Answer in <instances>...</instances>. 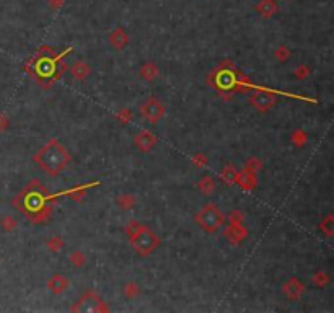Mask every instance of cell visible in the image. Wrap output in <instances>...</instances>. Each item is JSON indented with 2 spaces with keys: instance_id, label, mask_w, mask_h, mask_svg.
<instances>
[{
  "instance_id": "cell-6",
  "label": "cell",
  "mask_w": 334,
  "mask_h": 313,
  "mask_svg": "<svg viewBox=\"0 0 334 313\" xmlns=\"http://www.w3.org/2000/svg\"><path fill=\"white\" fill-rule=\"evenodd\" d=\"M20 198H23V209L26 214L34 212V216H31L33 219L36 217V214L41 212L44 209V198L38 193V191H24Z\"/></svg>"
},
{
  "instance_id": "cell-2",
  "label": "cell",
  "mask_w": 334,
  "mask_h": 313,
  "mask_svg": "<svg viewBox=\"0 0 334 313\" xmlns=\"http://www.w3.org/2000/svg\"><path fill=\"white\" fill-rule=\"evenodd\" d=\"M129 240H131V245L134 247V250L142 256L150 255L152 251L160 245V238L157 237V233L142 224L139 229L129 237Z\"/></svg>"
},
{
  "instance_id": "cell-8",
  "label": "cell",
  "mask_w": 334,
  "mask_h": 313,
  "mask_svg": "<svg viewBox=\"0 0 334 313\" xmlns=\"http://www.w3.org/2000/svg\"><path fill=\"white\" fill-rule=\"evenodd\" d=\"M251 104L259 111H268L274 104V95L268 93V91H256L251 95Z\"/></svg>"
},
{
  "instance_id": "cell-14",
  "label": "cell",
  "mask_w": 334,
  "mask_h": 313,
  "mask_svg": "<svg viewBox=\"0 0 334 313\" xmlns=\"http://www.w3.org/2000/svg\"><path fill=\"white\" fill-rule=\"evenodd\" d=\"M72 75L77 78V80H85L86 77H88L90 73V65L86 62H82V60H78V62H75L72 65Z\"/></svg>"
},
{
  "instance_id": "cell-25",
  "label": "cell",
  "mask_w": 334,
  "mask_h": 313,
  "mask_svg": "<svg viewBox=\"0 0 334 313\" xmlns=\"http://www.w3.org/2000/svg\"><path fill=\"white\" fill-rule=\"evenodd\" d=\"M233 83V78H232V75H228V73H222L220 75V85L222 87H230V85Z\"/></svg>"
},
{
  "instance_id": "cell-28",
  "label": "cell",
  "mask_w": 334,
  "mask_h": 313,
  "mask_svg": "<svg viewBox=\"0 0 334 313\" xmlns=\"http://www.w3.org/2000/svg\"><path fill=\"white\" fill-rule=\"evenodd\" d=\"M7 124H8V121L5 119V116H0V131H2V129L7 126Z\"/></svg>"
},
{
  "instance_id": "cell-11",
  "label": "cell",
  "mask_w": 334,
  "mask_h": 313,
  "mask_svg": "<svg viewBox=\"0 0 334 313\" xmlns=\"http://www.w3.org/2000/svg\"><path fill=\"white\" fill-rule=\"evenodd\" d=\"M47 287L54 294H62L69 287V281L62 274H52V278L47 281Z\"/></svg>"
},
{
  "instance_id": "cell-15",
  "label": "cell",
  "mask_w": 334,
  "mask_h": 313,
  "mask_svg": "<svg viewBox=\"0 0 334 313\" xmlns=\"http://www.w3.org/2000/svg\"><path fill=\"white\" fill-rule=\"evenodd\" d=\"M140 75L145 78L147 82H152L155 80L157 75H158V67L155 64H145L144 67H142L140 70Z\"/></svg>"
},
{
  "instance_id": "cell-23",
  "label": "cell",
  "mask_w": 334,
  "mask_h": 313,
  "mask_svg": "<svg viewBox=\"0 0 334 313\" xmlns=\"http://www.w3.org/2000/svg\"><path fill=\"white\" fill-rule=\"evenodd\" d=\"M222 176H224V180H225L227 183H232V181H235V176H237V171H235L233 167H227L224 171H222Z\"/></svg>"
},
{
  "instance_id": "cell-27",
  "label": "cell",
  "mask_w": 334,
  "mask_h": 313,
  "mask_svg": "<svg viewBox=\"0 0 334 313\" xmlns=\"http://www.w3.org/2000/svg\"><path fill=\"white\" fill-rule=\"evenodd\" d=\"M259 167V163L255 160V158H251V160L248 162V170H251V171H256V168Z\"/></svg>"
},
{
  "instance_id": "cell-18",
  "label": "cell",
  "mask_w": 334,
  "mask_h": 313,
  "mask_svg": "<svg viewBox=\"0 0 334 313\" xmlns=\"http://www.w3.org/2000/svg\"><path fill=\"white\" fill-rule=\"evenodd\" d=\"M0 224H2V229L5 232H11L16 229V219L13 216H3L2 220H0Z\"/></svg>"
},
{
  "instance_id": "cell-16",
  "label": "cell",
  "mask_w": 334,
  "mask_h": 313,
  "mask_svg": "<svg viewBox=\"0 0 334 313\" xmlns=\"http://www.w3.org/2000/svg\"><path fill=\"white\" fill-rule=\"evenodd\" d=\"M258 10H259V13H261L263 16H271L276 11L274 0H263V2L258 5Z\"/></svg>"
},
{
  "instance_id": "cell-17",
  "label": "cell",
  "mask_w": 334,
  "mask_h": 313,
  "mask_svg": "<svg viewBox=\"0 0 334 313\" xmlns=\"http://www.w3.org/2000/svg\"><path fill=\"white\" fill-rule=\"evenodd\" d=\"M199 189L204 194H212L215 189V183L210 176H204L202 180L199 181Z\"/></svg>"
},
{
  "instance_id": "cell-3",
  "label": "cell",
  "mask_w": 334,
  "mask_h": 313,
  "mask_svg": "<svg viewBox=\"0 0 334 313\" xmlns=\"http://www.w3.org/2000/svg\"><path fill=\"white\" fill-rule=\"evenodd\" d=\"M196 224L204 232L215 233L222 227V224H224V214H222L217 204L209 202V204L201 207V211L196 214Z\"/></svg>"
},
{
  "instance_id": "cell-5",
  "label": "cell",
  "mask_w": 334,
  "mask_h": 313,
  "mask_svg": "<svg viewBox=\"0 0 334 313\" xmlns=\"http://www.w3.org/2000/svg\"><path fill=\"white\" fill-rule=\"evenodd\" d=\"M72 310L75 312H101L106 310V307H103V300L96 296L95 292L88 291L83 294V297L78 300L75 307H72Z\"/></svg>"
},
{
  "instance_id": "cell-1",
  "label": "cell",
  "mask_w": 334,
  "mask_h": 313,
  "mask_svg": "<svg viewBox=\"0 0 334 313\" xmlns=\"http://www.w3.org/2000/svg\"><path fill=\"white\" fill-rule=\"evenodd\" d=\"M34 158L42 170L54 176L60 173V171L67 167V163L70 160V155L62 144L57 142V140H51V142H47L42 147Z\"/></svg>"
},
{
  "instance_id": "cell-10",
  "label": "cell",
  "mask_w": 334,
  "mask_h": 313,
  "mask_svg": "<svg viewBox=\"0 0 334 313\" xmlns=\"http://www.w3.org/2000/svg\"><path fill=\"white\" fill-rule=\"evenodd\" d=\"M235 181L238 183L240 188L253 189L256 186V175H255V171H251V170L246 168L243 171H240V173H237V176H235Z\"/></svg>"
},
{
  "instance_id": "cell-22",
  "label": "cell",
  "mask_w": 334,
  "mask_h": 313,
  "mask_svg": "<svg viewBox=\"0 0 334 313\" xmlns=\"http://www.w3.org/2000/svg\"><path fill=\"white\" fill-rule=\"evenodd\" d=\"M70 261H72V265H75V266H83L85 255L82 253V251H73V253L70 255Z\"/></svg>"
},
{
  "instance_id": "cell-26",
  "label": "cell",
  "mask_w": 334,
  "mask_h": 313,
  "mask_svg": "<svg viewBox=\"0 0 334 313\" xmlns=\"http://www.w3.org/2000/svg\"><path fill=\"white\" fill-rule=\"evenodd\" d=\"M139 227H140V224H139V222H135V220H131V222H129V224L126 225V232H127V235L131 237L132 233L139 229Z\"/></svg>"
},
{
  "instance_id": "cell-4",
  "label": "cell",
  "mask_w": 334,
  "mask_h": 313,
  "mask_svg": "<svg viewBox=\"0 0 334 313\" xmlns=\"http://www.w3.org/2000/svg\"><path fill=\"white\" fill-rule=\"evenodd\" d=\"M140 113L148 122H158L165 116V104L157 98H148L142 103Z\"/></svg>"
},
{
  "instance_id": "cell-19",
  "label": "cell",
  "mask_w": 334,
  "mask_h": 313,
  "mask_svg": "<svg viewBox=\"0 0 334 313\" xmlns=\"http://www.w3.org/2000/svg\"><path fill=\"white\" fill-rule=\"evenodd\" d=\"M124 296L126 297H129V299H134V297H137L139 296V286L135 284V282H127V284L124 286Z\"/></svg>"
},
{
  "instance_id": "cell-7",
  "label": "cell",
  "mask_w": 334,
  "mask_h": 313,
  "mask_svg": "<svg viewBox=\"0 0 334 313\" xmlns=\"http://www.w3.org/2000/svg\"><path fill=\"white\" fill-rule=\"evenodd\" d=\"M246 235H248V232H246L243 222H232L230 220V224H228L227 230H225V237L228 242L232 245H238L245 240Z\"/></svg>"
},
{
  "instance_id": "cell-12",
  "label": "cell",
  "mask_w": 334,
  "mask_h": 313,
  "mask_svg": "<svg viewBox=\"0 0 334 313\" xmlns=\"http://www.w3.org/2000/svg\"><path fill=\"white\" fill-rule=\"evenodd\" d=\"M284 292H286L290 299H299L300 294L303 292V284L299 279L292 278V279L287 281L286 286H284Z\"/></svg>"
},
{
  "instance_id": "cell-20",
  "label": "cell",
  "mask_w": 334,
  "mask_h": 313,
  "mask_svg": "<svg viewBox=\"0 0 334 313\" xmlns=\"http://www.w3.org/2000/svg\"><path fill=\"white\" fill-rule=\"evenodd\" d=\"M331 222H333V217H331V216H328V217L323 220V222L320 224V229L323 230L328 237H331V235H333V224H331Z\"/></svg>"
},
{
  "instance_id": "cell-9",
  "label": "cell",
  "mask_w": 334,
  "mask_h": 313,
  "mask_svg": "<svg viewBox=\"0 0 334 313\" xmlns=\"http://www.w3.org/2000/svg\"><path fill=\"white\" fill-rule=\"evenodd\" d=\"M134 144H135V147H137L140 152H150L153 147H155V144H157V137L153 136L152 132L142 131V132L137 134V136H135Z\"/></svg>"
},
{
  "instance_id": "cell-24",
  "label": "cell",
  "mask_w": 334,
  "mask_h": 313,
  "mask_svg": "<svg viewBox=\"0 0 334 313\" xmlns=\"http://www.w3.org/2000/svg\"><path fill=\"white\" fill-rule=\"evenodd\" d=\"M47 245H49V248H51L52 251H59L60 248H62V240H60L59 237H54V238H51V240L47 242Z\"/></svg>"
},
{
  "instance_id": "cell-21",
  "label": "cell",
  "mask_w": 334,
  "mask_h": 313,
  "mask_svg": "<svg viewBox=\"0 0 334 313\" xmlns=\"http://www.w3.org/2000/svg\"><path fill=\"white\" fill-rule=\"evenodd\" d=\"M117 202H119V206L122 209H127V207H131L134 204V198L131 194H122V196L117 198Z\"/></svg>"
},
{
  "instance_id": "cell-29",
  "label": "cell",
  "mask_w": 334,
  "mask_h": 313,
  "mask_svg": "<svg viewBox=\"0 0 334 313\" xmlns=\"http://www.w3.org/2000/svg\"><path fill=\"white\" fill-rule=\"evenodd\" d=\"M194 162H196V163H199V165H204V163H206V158H202V157H196V158H194Z\"/></svg>"
},
{
  "instance_id": "cell-13",
  "label": "cell",
  "mask_w": 334,
  "mask_h": 313,
  "mask_svg": "<svg viewBox=\"0 0 334 313\" xmlns=\"http://www.w3.org/2000/svg\"><path fill=\"white\" fill-rule=\"evenodd\" d=\"M109 42L111 46L116 49H122L127 44V34L122 31V28H116L113 33L109 36Z\"/></svg>"
}]
</instances>
